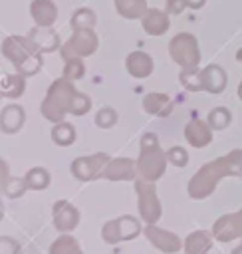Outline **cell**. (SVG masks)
Returning a JSON list of instances; mask_svg holds the SVG:
<instances>
[{"mask_svg":"<svg viewBox=\"0 0 242 254\" xmlns=\"http://www.w3.org/2000/svg\"><path fill=\"white\" fill-rule=\"evenodd\" d=\"M200 73H202V81H204V91H208L212 95H218V93L224 91V87H226V71L220 65L210 64V65L202 67Z\"/></svg>","mask_w":242,"mask_h":254,"instance_id":"cell-20","label":"cell"},{"mask_svg":"<svg viewBox=\"0 0 242 254\" xmlns=\"http://www.w3.org/2000/svg\"><path fill=\"white\" fill-rule=\"evenodd\" d=\"M109 155L107 153H95V155H87V157H77L71 161L69 171L71 175L81 181V183H89L95 179H101V173L105 169V165L109 163Z\"/></svg>","mask_w":242,"mask_h":254,"instance_id":"cell-9","label":"cell"},{"mask_svg":"<svg viewBox=\"0 0 242 254\" xmlns=\"http://www.w3.org/2000/svg\"><path fill=\"white\" fill-rule=\"evenodd\" d=\"M167 161L171 163V165H175V167H186L188 165V153H186V149L184 147H181V145H175V147H171L169 151H167Z\"/></svg>","mask_w":242,"mask_h":254,"instance_id":"cell-35","label":"cell"},{"mask_svg":"<svg viewBox=\"0 0 242 254\" xmlns=\"http://www.w3.org/2000/svg\"><path fill=\"white\" fill-rule=\"evenodd\" d=\"M212 234L206 230H192L184 240H182V250L184 254H206L212 248Z\"/></svg>","mask_w":242,"mask_h":254,"instance_id":"cell-22","label":"cell"},{"mask_svg":"<svg viewBox=\"0 0 242 254\" xmlns=\"http://www.w3.org/2000/svg\"><path fill=\"white\" fill-rule=\"evenodd\" d=\"M230 254H242V242H240L238 246H234V250H232Z\"/></svg>","mask_w":242,"mask_h":254,"instance_id":"cell-40","label":"cell"},{"mask_svg":"<svg viewBox=\"0 0 242 254\" xmlns=\"http://www.w3.org/2000/svg\"><path fill=\"white\" fill-rule=\"evenodd\" d=\"M186 8V2L184 0H167V14H181L182 10Z\"/></svg>","mask_w":242,"mask_h":254,"instance_id":"cell-37","label":"cell"},{"mask_svg":"<svg viewBox=\"0 0 242 254\" xmlns=\"http://www.w3.org/2000/svg\"><path fill=\"white\" fill-rule=\"evenodd\" d=\"M85 75V64L83 60L75 58V60H65L63 64V77L69 79V81H75V79H81Z\"/></svg>","mask_w":242,"mask_h":254,"instance_id":"cell-31","label":"cell"},{"mask_svg":"<svg viewBox=\"0 0 242 254\" xmlns=\"http://www.w3.org/2000/svg\"><path fill=\"white\" fill-rule=\"evenodd\" d=\"M101 179L107 181H137V161H133L131 157H115L109 159V163L105 165Z\"/></svg>","mask_w":242,"mask_h":254,"instance_id":"cell-13","label":"cell"},{"mask_svg":"<svg viewBox=\"0 0 242 254\" xmlns=\"http://www.w3.org/2000/svg\"><path fill=\"white\" fill-rule=\"evenodd\" d=\"M135 192H137L139 218L145 224H157L159 218H161V214H163V206H161V200L157 196L155 183L137 179L135 181Z\"/></svg>","mask_w":242,"mask_h":254,"instance_id":"cell-6","label":"cell"},{"mask_svg":"<svg viewBox=\"0 0 242 254\" xmlns=\"http://www.w3.org/2000/svg\"><path fill=\"white\" fill-rule=\"evenodd\" d=\"M224 177H240L242 179V149H234V151L202 165L190 177V181L186 185L188 196L194 200L208 198Z\"/></svg>","mask_w":242,"mask_h":254,"instance_id":"cell-1","label":"cell"},{"mask_svg":"<svg viewBox=\"0 0 242 254\" xmlns=\"http://www.w3.org/2000/svg\"><path fill=\"white\" fill-rule=\"evenodd\" d=\"M117 123V113L113 107H101L95 113V125L101 129H111Z\"/></svg>","mask_w":242,"mask_h":254,"instance_id":"cell-33","label":"cell"},{"mask_svg":"<svg viewBox=\"0 0 242 254\" xmlns=\"http://www.w3.org/2000/svg\"><path fill=\"white\" fill-rule=\"evenodd\" d=\"M179 81L184 89L188 91H204V81H202V73L198 67L192 69H181L179 73Z\"/></svg>","mask_w":242,"mask_h":254,"instance_id":"cell-28","label":"cell"},{"mask_svg":"<svg viewBox=\"0 0 242 254\" xmlns=\"http://www.w3.org/2000/svg\"><path fill=\"white\" fill-rule=\"evenodd\" d=\"M184 2H186V8L198 10V8H202V6H204V2H206V0H184Z\"/></svg>","mask_w":242,"mask_h":254,"instance_id":"cell-39","label":"cell"},{"mask_svg":"<svg viewBox=\"0 0 242 254\" xmlns=\"http://www.w3.org/2000/svg\"><path fill=\"white\" fill-rule=\"evenodd\" d=\"M236 60H238V62H240V64H242V48H240V50H238V52H236Z\"/></svg>","mask_w":242,"mask_h":254,"instance_id":"cell-42","label":"cell"},{"mask_svg":"<svg viewBox=\"0 0 242 254\" xmlns=\"http://www.w3.org/2000/svg\"><path fill=\"white\" fill-rule=\"evenodd\" d=\"M169 54H171L173 62L181 65V69H192V67H198V64H200L198 40L188 32H181L171 38Z\"/></svg>","mask_w":242,"mask_h":254,"instance_id":"cell-5","label":"cell"},{"mask_svg":"<svg viewBox=\"0 0 242 254\" xmlns=\"http://www.w3.org/2000/svg\"><path fill=\"white\" fill-rule=\"evenodd\" d=\"M143 234L145 238L163 254H177L182 250V240L179 234H175L173 230L161 228L157 224H145L143 226Z\"/></svg>","mask_w":242,"mask_h":254,"instance_id":"cell-10","label":"cell"},{"mask_svg":"<svg viewBox=\"0 0 242 254\" xmlns=\"http://www.w3.org/2000/svg\"><path fill=\"white\" fill-rule=\"evenodd\" d=\"M95 22H97V18H95V12H93L91 8H77V10L71 14V18H69V26H71L73 30L93 28Z\"/></svg>","mask_w":242,"mask_h":254,"instance_id":"cell-29","label":"cell"},{"mask_svg":"<svg viewBox=\"0 0 242 254\" xmlns=\"http://www.w3.org/2000/svg\"><path fill=\"white\" fill-rule=\"evenodd\" d=\"M10 177H12V175H10V167H8V163L0 157V192L4 190V187H6V183H8Z\"/></svg>","mask_w":242,"mask_h":254,"instance_id":"cell-38","label":"cell"},{"mask_svg":"<svg viewBox=\"0 0 242 254\" xmlns=\"http://www.w3.org/2000/svg\"><path fill=\"white\" fill-rule=\"evenodd\" d=\"M2 56L24 77L36 75L44 65L42 54L32 46L28 36H8V38H4L2 40Z\"/></svg>","mask_w":242,"mask_h":254,"instance_id":"cell-2","label":"cell"},{"mask_svg":"<svg viewBox=\"0 0 242 254\" xmlns=\"http://www.w3.org/2000/svg\"><path fill=\"white\" fill-rule=\"evenodd\" d=\"M141 26L149 36H163L171 26V18L159 8H149L141 18Z\"/></svg>","mask_w":242,"mask_h":254,"instance_id":"cell-18","label":"cell"},{"mask_svg":"<svg viewBox=\"0 0 242 254\" xmlns=\"http://www.w3.org/2000/svg\"><path fill=\"white\" fill-rule=\"evenodd\" d=\"M184 139L190 147L202 149V147L210 145V141H212V127L208 125V121L194 117L184 127Z\"/></svg>","mask_w":242,"mask_h":254,"instance_id":"cell-14","label":"cell"},{"mask_svg":"<svg viewBox=\"0 0 242 254\" xmlns=\"http://www.w3.org/2000/svg\"><path fill=\"white\" fill-rule=\"evenodd\" d=\"M24 181L28 185L30 190H46L50 187V171L44 169V167H32L26 175H24Z\"/></svg>","mask_w":242,"mask_h":254,"instance_id":"cell-26","label":"cell"},{"mask_svg":"<svg viewBox=\"0 0 242 254\" xmlns=\"http://www.w3.org/2000/svg\"><path fill=\"white\" fill-rule=\"evenodd\" d=\"M26 89V77L22 73H4L0 75V97L18 99Z\"/></svg>","mask_w":242,"mask_h":254,"instance_id":"cell-23","label":"cell"},{"mask_svg":"<svg viewBox=\"0 0 242 254\" xmlns=\"http://www.w3.org/2000/svg\"><path fill=\"white\" fill-rule=\"evenodd\" d=\"M167 151L161 149L159 137L155 133H145L141 137V149L137 157V175L143 181H159L167 171Z\"/></svg>","mask_w":242,"mask_h":254,"instance_id":"cell-3","label":"cell"},{"mask_svg":"<svg viewBox=\"0 0 242 254\" xmlns=\"http://www.w3.org/2000/svg\"><path fill=\"white\" fill-rule=\"evenodd\" d=\"M30 16L38 28H52L58 20V6L54 0H32Z\"/></svg>","mask_w":242,"mask_h":254,"instance_id":"cell-16","label":"cell"},{"mask_svg":"<svg viewBox=\"0 0 242 254\" xmlns=\"http://www.w3.org/2000/svg\"><path fill=\"white\" fill-rule=\"evenodd\" d=\"M22 248L12 236H0V254H20Z\"/></svg>","mask_w":242,"mask_h":254,"instance_id":"cell-36","label":"cell"},{"mask_svg":"<svg viewBox=\"0 0 242 254\" xmlns=\"http://www.w3.org/2000/svg\"><path fill=\"white\" fill-rule=\"evenodd\" d=\"M210 234L218 242H232L236 238L242 240V208L236 212L222 214L210 228Z\"/></svg>","mask_w":242,"mask_h":254,"instance_id":"cell-11","label":"cell"},{"mask_svg":"<svg viewBox=\"0 0 242 254\" xmlns=\"http://www.w3.org/2000/svg\"><path fill=\"white\" fill-rule=\"evenodd\" d=\"M50 254H83L77 238H73L69 232L60 234L52 244H50Z\"/></svg>","mask_w":242,"mask_h":254,"instance_id":"cell-25","label":"cell"},{"mask_svg":"<svg viewBox=\"0 0 242 254\" xmlns=\"http://www.w3.org/2000/svg\"><path fill=\"white\" fill-rule=\"evenodd\" d=\"M26 190H28V185H26L24 177H10L2 192H4L8 198H20Z\"/></svg>","mask_w":242,"mask_h":254,"instance_id":"cell-32","label":"cell"},{"mask_svg":"<svg viewBox=\"0 0 242 254\" xmlns=\"http://www.w3.org/2000/svg\"><path fill=\"white\" fill-rule=\"evenodd\" d=\"M113 2H115V10L119 12V16L127 20H141L145 12L149 10L145 0H113Z\"/></svg>","mask_w":242,"mask_h":254,"instance_id":"cell-24","label":"cell"},{"mask_svg":"<svg viewBox=\"0 0 242 254\" xmlns=\"http://www.w3.org/2000/svg\"><path fill=\"white\" fill-rule=\"evenodd\" d=\"M143 109L149 113V115H157V117H169L171 111H173V101L167 93H159V91H153V93H147L143 97Z\"/></svg>","mask_w":242,"mask_h":254,"instance_id":"cell-21","label":"cell"},{"mask_svg":"<svg viewBox=\"0 0 242 254\" xmlns=\"http://www.w3.org/2000/svg\"><path fill=\"white\" fill-rule=\"evenodd\" d=\"M4 218V204H2V198H0V220Z\"/></svg>","mask_w":242,"mask_h":254,"instance_id":"cell-41","label":"cell"},{"mask_svg":"<svg viewBox=\"0 0 242 254\" xmlns=\"http://www.w3.org/2000/svg\"><path fill=\"white\" fill-rule=\"evenodd\" d=\"M75 93H77V89L73 87V81H69L65 77L56 79L48 87L46 97L40 105V113L44 115V119H48L52 123L63 121V117L71 109V101H73Z\"/></svg>","mask_w":242,"mask_h":254,"instance_id":"cell-4","label":"cell"},{"mask_svg":"<svg viewBox=\"0 0 242 254\" xmlns=\"http://www.w3.org/2000/svg\"><path fill=\"white\" fill-rule=\"evenodd\" d=\"M89 109H91V97L85 95V93H81V91H77L75 97H73V101H71V109H69V113L79 117V115H85Z\"/></svg>","mask_w":242,"mask_h":254,"instance_id":"cell-34","label":"cell"},{"mask_svg":"<svg viewBox=\"0 0 242 254\" xmlns=\"http://www.w3.org/2000/svg\"><path fill=\"white\" fill-rule=\"evenodd\" d=\"M52 141L60 147H67L75 141V127L71 123H65V121H60V123H54L52 127Z\"/></svg>","mask_w":242,"mask_h":254,"instance_id":"cell-27","label":"cell"},{"mask_svg":"<svg viewBox=\"0 0 242 254\" xmlns=\"http://www.w3.org/2000/svg\"><path fill=\"white\" fill-rule=\"evenodd\" d=\"M125 67H127V73L135 79H143V77H149L155 69V64H153V58L143 52V50H135L127 56L125 60Z\"/></svg>","mask_w":242,"mask_h":254,"instance_id":"cell-15","label":"cell"},{"mask_svg":"<svg viewBox=\"0 0 242 254\" xmlns=\"http://www.w3.org/2000/svg\"><path fill=\"white\" fill-rule=\"evenodd\" d=\"M28 40L32 42V46L40 54H50V52H56L58 48H61L60 36L52 28H38V26H34L30 30V34H28Z\"/></svg>","mask_w":242,"mask_h":254,"instance_id":"cell-17","label":"cell"},{"mask_svg":"<svg viewBox=\"0 0 242 254\" xmlns=\"http://www.w3.org/2000/svg\"><path fill=\"white\" fill-rule=\"evenodd\" d=\"M99 46V40H97V34L93 32V28H83V30H73L71 38L67 42L61 44L60 48V56L65 60H83L91 54H95Z\"/></svg>","mask_w":242,"mask_h":254,"instance_id":"cell-8","label":"cell"},{"mask_svg":"<svg viewBox=\"0 0 242 254\" xmlns=\"http://www.w3.org/2000/svg\"><path fill=\"white\" fill-rule=\"evenodd\" d=\"M206 121H208V125L212 127V131H222V129H226V127L230 125L232 113H230V109H226V107L220 105V107H214V109L208 111Z\"/></svg>","mask_w":242,"mask_h":254,"instance_id":"cell-30","label":"cell"},{"mask_svg":"<svg viewBox=\"0 0 242 254\" xmlns=\"http://www.w3.org/2000/svg\"><path fill=\"white\" fill-rule=\"evenodd\" d=\"M238 97H240V101H242V81L238 83Z\"/></svg>","mask_w":242,"mask_h":254,"instance_id":"cell-43","label":"cell"},{"mask_svg":"<svg viewBox=\"0 0 242 254\" xmlns=\"http://www.w3.org/2000/svg\"><path fill=\"white\" fill-rule=\"evenodd\" d=\"M52 222L60 234L71 232L79 224V210L65 198H60L52 206Z\"/></svg>","mask_w":242,"mask_h":254,"instance_id":"cell-12","label":"cell"},{"mask_svg":"<svg viewBox=\"0 0 242 254\" xmlns=\"http://www.w3.org/2000/svg\"><path fill=\"white\" fill-rule=\"evenodd\" d=\"M24 121H26V111H24V107H20L18 103L6 105V107L0 111V129H2V133H6V135L18 133V131L22 129Z\"/></svg>","mask_w":242,"mask_h":254,"instance_id":"cell-19","label":"cell"},{"mask_svg":"<svg viewBox=\"0 0 242 254\" xmlns=\"http://www.w3.org/2000/svg\"><path fill=\"white\" fill-rule=\"evenodd\" d=\"M143 234L141 220L135 218L133 214H123L119 218H111L101 226V238L107 244H119L137 238Z\"/></svg>","mask_w":242,"mask_h":254,"instance_id":"cell-7","label":"cell"}]
</instances>
